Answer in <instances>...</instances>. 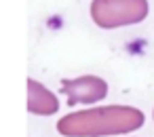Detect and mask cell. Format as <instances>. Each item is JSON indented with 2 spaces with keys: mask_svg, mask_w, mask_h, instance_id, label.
Wrapping results in <instances>:
<instances>
[{
  "mask_svg": "<svg viewBox=\"0 0 154 137\" xmlns=\"http://www.w3.org/2000/svg\"><path fill=\"white\" fill-rule=\"evenodd\" d=\"M146 116L133 105H103L78 110L57 120V131L63 137H108L127 135L141 129Z\"/></svg>",
  "mask_w": 154,
  "mask_h": 137,
  "instance_id": "cell-1",
  "label": "cell"
},
{
  "mask_svg": "<svg viewBox=\"0 0 154 137\" xmlns=\"http://www.w3.org/2000/svg\"><path fill=\"white\" fill-rule=\"evenodd\" d=\"M148 15V0H93L91 17L103 30L133 26Z\"/></svg>",
  "mask_w": 154,
  "mask_h": 137,
  "instance_id": "cell-2",
  "label": "cell"
},
{
  "mask_svg": "<svg viewBox=\"0 0 154 137\" xmlns=\"http://www.w3.org/2000/svg\"><path fill=\"white\" fill-rule=\"evenodd\" d=\"M61 93L68 97V105H91L97 103L101 99H106L108 95V82L99 76L93 74H85L78 78H70V80H61Z\"/></svg>",
  "mask_w": 154,
  "mask_h": 137,
  "instance_id": "cell-3",
  "label": "cell"
},
{
  "mask_svg": "<svg viewBox=\"0 0 154 137\" xmlns=\"http://www.w3.org/2000/svg\"><path fill=\"white\" fill-rule=\"evenodd\" d=\"M59 110V99L38 80L28 78V112L36 116H51Z\"/></svg>",
  "mask_w": 154,
  "mask_h": 137,
  "instance_id": "cell-4",
  "label": "cell"
},
{
  "mask_svg": "<svg viewBox=\"0 0 154 137\" xmlns=\"http://www.w3.org/2000/svg\"><path fill=\"white\" fill-rule=\"evenodd\" d=\"M152 116H154V114H152Z\"/></svg>",
  "mask_w": 154,
  "mask_h": 137,
  "instance_id": "cell-5",
  "label": "cell"
}]
</instances>
